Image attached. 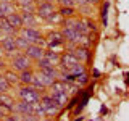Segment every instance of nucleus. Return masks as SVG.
Returning <instances> with one entry per match:
<instances>
[{
  "label": "nucleus",
  "mask_w": 129,
  "mask_h": 121,
  "mask_svg": "<svg viewBox=\"0 0 129 121\" xmlns=\"http://www.w3.org/2000/svg\"><path fill=\"white\" fill-rule=\"evenodd\" d=\"M39 102H40V105H42L44 111H45V116H53L60 110V107L53 102V99L50 97V94H48V95H42Z\"/></svg>",
  "instance_id": "f257e3e1"
},
{
  "label": "nucleus",
  "mask_w": 129,
  "mask_h": 121,
  "mask_svg": "<svg viewBox=\"0 0 129 121\" xmlns=\"http://www.w3.org/2000/svg\"><path fill=\"white\" fill-rule=\"evenodd\" d=\"M19 97H21V100H24V102H27V103H36V102L40 100L39 90H36V89L31 87V86L19 89Z\"/></svg>",
  "instance_id": "f03ea898"
},
{
  "label": "nucleus",
  "mask_w": 129,
  "mask_h": 121,
  "mask_svg": "<svg viewBox=\"0 0 129 121\" xmlns=\"http://www.w3.org/2000/svg\"><path fill=\"white\" fill-rule=\"evenodd\" d=\"M21 36L29 40V44H34V45L44 44L42 37H40V32L37 29H34V27H21Z\"/></svg>",
  "instance_id": "7ed1b4c3"
},
{
  "label": "nucleus",
  "mask_w": 129,
  "mask_h": 121,
  "mask_svg": "<svg viewBox=\"0 0 129 121\" xmlns=\"http://www.w3.org/2000/svg\"><path fill=\"white\" fill-rule=\"evenodd\" d=\"M29 66H31V60L26 55H16L13 58V62H11V68L19 73L24 70H29Z\"/></svg>",
  "instance_id": "20e7f679"
},
{
  "label": "nucleus",
  "mask_w": 129,
  "mask_h": 121,
  "mask_svg": "<svg viewBox=\"0 0 129 121\" xmlns=\"http://www.w3.org/2000/svg\"><path fill=\"white\" fill-rule=\"evenodd\" d=\"M24 52H26L24 55H26L27 58H29V60H36V62H37V60H40V58L44 56V53H45L42 47H40V45H34V44H31V45L27 47Z\"/></svg>",
  "instance_id": "39448f33"
},
{
  "label": "nucleus",
  "mask_w": 129,
  "mask_h": 121,
  "mask_svg": "<svg viewBox=\"0 0 129 121\" xmlns=\"http://www.w3.org/2000/svg\"><path fill=\"white\" fill-rule=\"evenodd\" d=\"M0 47L2 50H5L7 53H13L15 50H18L15 45V36H3L0 39Z\"/></svg>",
  "instance_id": "423d86ee"
},
{
  "label": "nucleus",
  "mask_w": 129,
  "mask_h": 121,
  "mask_svg": "<svg viewBox=\"0 0 129 121\" xmlns=\"http://www.w3.org/2000/svg\"><path fill=\"white\" fill-rule=\"evenodd\" d=\"M13 111L19 115H32V103H27L24 100H21L19 103H13Z\"/></svg>",
  "instance_id": "0eeeda50"
},
{
  "label": "nucleus",
  "mask_w": 129,
  "mask_h": 121,
  "mask_svg": "<svg viewBox=\"0 0 129 121\" xmlns=\"http://www.w3.org/2000/svg\"><path fill=\"white\" fill-rule=\"evenodd\" d=\"M61 36H63V39L68 40V42H79V40H81V34L76 32L73 27H63Z\"/></svg>",
  "instance_id": "6e6552de"
},
{
  "label": "nucleus",
  "mask_w": 129,
  "mask_h": 121,
  "mask_svg": "<svg viewBox=\"0 0 129 121\" xmlns=\"http://www.w3.org/2000/svg\"><path fill=\"white\" fill-rule=\"evenodd\" d=\"M37 13L40 18L45 19L47 16H50L52 13H53V5H52L50 2H45V3H40V5L37 7Z\"/></svg>",
  "instance_id": "1a4fd4ad"
},
{
  "label": "nucleus",
  "mask_w": 129,
  "mask_h": 121,
  "mask_svg": "<svg viewBox=\"0 0 129 121\" xmlns=\"http://www.w3.org/2000/svg\"><path fill=\"white\" fill-rule=\"evenodd\" d=\"M5 18H7L8 24H10L13 29H21V27H23V21H21V16H19V15L11 13V15H7Z\"/></svg>",
  "instance_id": "9d476101"
},
{
  "label": "nucleus",
  "mask_w": 129,
  "mask_h": 121,
  "mask_svg": "<svg viewBox=\"0 0 129 121\" xmlns=\"http://www.w3.org/2000/svg\"><path fill=\"white\" fill-rule=\"evenodd\" d=\"M0 32H3V34H7V36H15L16 34V29H13V27L8 24L5 16L0 18Z\"/></svg>",
  "instance_id": "9b49d317"
},
{
  "label": "nucleus",
  "mask_w": 129,
  "mask_h": 121,
  "mask_svg": "<svg viewBox=\"0 0 129 121\" xmlns=\"http://www.w3.org/2000/svg\"><path fill=\"white\" fill-rule=\"evenodd\" d=\"M71 53L74 55V58L78 60V62H86L89 58V52H87L86 47H78V48H74Z\"/></svg>",
  "instance_id": "f8f14e48"
},
{
  "label": "nucleus",
  "mask_w": 129,
  "mask_h": 121,
  "mask_svg": "<svg viewBox=\"0 0 129 121\" xmlns=\"http://www.w3.org/2000/svg\"><path fill=\"white\" fill-rule=\"evenodd\" d=\"M21 21H23V26H24V27H32V26H36L34 13H27V11H23V15H21Z\"/></svg>",
  "instance_id": "ddd939ff"
},
{
  "label": "nucleus",
  "mask_w": 129,
  "mask_h": 121,
  "mask_svg": "<svg viewBox=\"0 0 129 121\" xmlns=\"http://www.w3.org/2000/svg\"><path fill=\"white\" fill-rule=\"evenodd\" d=\"M36 76H37V79L40 81V84H42L44 87H50L52 82L56 81L55 78H52V76H48V74H45V73H42V71H40L39 74H36Z\"/></svg>",
  "instance_id": "4468645a"
},
{
  "label": "nucleus",
  "mask_w": 129,
  "mask_h": 121,
  "mask_svg": "<svg viewBox=\"0 0 129 121\" xmlns=\"http://www.w3.org/2000/svg\"><path fill=\"white\" fill-rule=\"evenodd\" d=\"M44 58H45L47 62H50L52 66L60 65V55L56 53V52H45V53H44Z\"/></svg>",
  "instance_id": "2eb2a0df"
},
{
  "label": "nucleus",
  "mask_w": 129,
  "mask_h": 121,
  "mask_svg": "<svg viewBox=\"0 0 129 121\" xmlns=\"http://www.w3.org/2000/svg\"><path fill=\"white\" fill-rule=\"evenodd\" d=\"M0 11H2L3 16L11 15V13H15V7L11 5L8 0H3V2H0Z\"/></svg>",
  "instance_id": "dca6fc26"
},
{
  "label": "nucleus",
  "mask_w": 129,
  "mask_h": 121,
  "mask_svg": "<svg viewBox=\"0 0 129 121\" xmlns=\"http://www.w3.org/2000/svg\"><path fill=\"white\" fill-rule=\"evenodd\" d=\"M15 45H16V48L26 50V48L29 47L31 44H29V40H27V39H24L23 36H16V37H15Z\"/></svg>",
  "instance_id": "f3484780"
},
{
  "label": "nucleus",
  "mask_w": 129,
  "mask_h": 121,
  "mask_svg": "<svg viewBox=\"0 0 129 121\" xmlns=\"http://www.w3.org/2000/svg\"><path fill=\"white\" fill-rule=\"evenodd\" d=\"M32 78H34V73H32L31 70H24V71H21V76H19V81H21L23 84H31Z\"/></svg>",
  "instance_id": "a211bd4d"
},
{
  "label": "nucleus",
  "mask_w": 129,
  "mask_h": 121,
  "mask_svg": "<svg viewBox=\"0 0 129 121\" xmlns=\"http://www.w3.org/2000/svg\"><path fill=\"white\" fill-rule=\"evenodd\" d=\"M48 42L61 44V42H63V36H61V32H52V34L48 36Z\"/></svg>",
  "instance_id": "6ab92c4d"
},
{
  "label": "nucleus",
  "mask_w": 129,
  "mask_h": 121,
  "mask_svg": "<svg viewBox=\"0 0 129 121\" xmlns=\"http://www.w3.org/2000/svg\"><path fill=\"white\" fill-rule=\"evenodd\" d=\"M8 87H10V84L5 79V76H0V94H5L8 90Z\"/></svg>",
  "instance_id": "aec40b11"
},
{
  "label": "nucleus",
  "mask_w": 129,
  "mask_h": 121,
  "mask_svg": "<svg viewBox=\"0 0 129 121\" xmlns=\"http://www.w3.org/2000/svg\"><path fill=\"white\" fill-rule=\"evenodd\" d=\"M74 81H76V84H81V86H84V84H87V74L86 73H81L79 76H76L74 78Z\"/></svg>",
  "instance_id": "412c9836"
},
{
  "label": "nucleus",
  "mask_w": 129,
  "mask_h": 121,
  "mask_svg": "<svg viewBox=\"0 0 129 121\" xmlns=\"http://www.w3.org/2000/svg\"><path fill=\"white\" fill-rule=\"evenodd\" d=\"M73 13H74L73 7H63L61 10H60L58 15H61V16H73Z\"/></svg>",
  "instance_id": "4be33fe9"
},
{
  "label": "nucleus",
  "mask_w": 129,
  "mask_h": 121,
  "mask_svg": "<svg viewBox=\"0 0 129 121\" xmlns=\"http://www.w3.org/2000/svg\"><path fill=\"white\" fill-rule=\"evenodd\" d=\"M5 79L8 81V84H11V82H15V84H16V82L19 81V79H18V76H16V74H13V73H7Z\"/></svg>",
  "instance_id": "5701e85b"
},
{
  "label": "nucleus",
  "mask_w": 129,
  "mask_h": 121,
  "mask_svg": "<svg viewBox=\"0 0 129 121\" xmlns=\"http://www.w3.org/2000/svg\"><path fill=\"white\" fill-rule=\"evenodd\" d=\"M108 3H105L103 5V10H102V21H103V24L107 26V23H108V19H107V16H108Z\"/></svg>",
  "instance_id": "b1692460"
},
{
  "label": "nucleus",
  "mask_w": 129,
  "mask_h": 121,
  "mask_svg": "<svg viewBox=\"0 0 129 121\" xmlns=\"http://www.w3.org/2000/svg\"><path fill=\"white\" fill-rule=\"evenodd\" d=\"M76 3H79V5H90V3H95L97 0H74Z\"/></svg>",
  "instance_id": "393cba45"
},
{
  "label": "nucleus",
  "mask_w": 129,
  "mask_h": 121,
  "mask_svg": "<svg viewBox=\"0 0 129 121\" xmlns=\"http://www.w3.org/2000/svg\"><path fill=\"white\" fill-rule=\"evenodd\" d=\"M16 2H18L21 7H24V5H32V3H34V0H16Z\"/></svg>",
  "instance_id": "a878e982"
},
{
  "label": "nucleus",
  "mask_w": 129,
  "mask_h": 121,
  "mask_svg": "<svg viewBox=\"0 0 129 121\" xmlns=\"http://www.w3.org/2000/svg\"><path fill=\"white\" fill-rule=\"evenodd\" d=\"M60 3H61L63 7H71L73 3H74V0H58Z\"/></svg>",
  "instance_id": "bb28decb"
},
{
  "label": "nucleus",
  "mask_w": 129,
  "mask_h": 121,
  "mask_svg": "<svg viewBox=\"0 0 129 121\" xmlns=\"http://www.w3.org/2000/svg\"><path fill=\"white\" fill-rule=\"evenodd\" d=\"M3 116H5V111H3V110H2V108H0V119H2V118H3Z\"/></svg>",
  "instance_id": "cd10ccee"
},
{
  "label": "nucleus",
  "mask_w": 129,
  "mask_h": 121,
  "mask_svg": "<svg viewBox=\"0 0 129 121\" xmlns=\"http://www.w3.org/2000/svg\"><path fill=\"white\" fill-rule=\"evenodd\" d=\"M2 68H3V63H2V62H0V70H2Z\"/></svg>",
  "instance_id": "c85d7f7f"
},
{
  "label": "nucleus",
  "mask_w": 129,
  "mask_h": 121,
  "mask_svg": "<svg viewBox=\"0 0 129 121\" xmlns=\"http://www.w3.org/2000/svg\"><path fill=\"white\" fill-rule=\"evenodd\" d=\"M0 55H2V47H0Z\"/></svg>",
  "instance_id": "c756f323"
},
{
  "label": "nucleus",
  "mask_w": 129,
  "mask_h": 121,
  "mask_svg": "<svg viewBox=\"0 0 129 121\" xmlns=\"http://www.w3.org/2000/svg\"><path fill=\"white\" fill-rule=\"evenodd\" d=\"M2 16H3V15H2V11H0V18H2Z\"/></svg>",
  "instance_id": "7c9ffc66"
},
{
  "label": "nucleus",
  "mask_w": 129,
  "mask_h": 121,
  "mask_svg": "<svg viewBox=\"0 0 129 121\" xmlns=\"http://www.w3.org/2000/svg\"><path fill=\"white\" fill-rule=\"evenodd\" d=\"M47 2H50V3H52V2H53V0H47Z\"/></svg>",
  "instance_id": "2f4dec72"
},
{
  "label": "nucleus",
  "mask_w": 129,
  "mask_h": 121,
  "mask_svg": "<svg viewBox=\"0 0 129 121\" xmlns=\"http://www.w3.org/2000/svg\"><path fill=\"white\" fill-rule=\"evenodd\" d=\"M37 121H40V119H37Z\"/></svg>",
  "instance_id": "473e14b6"
},
{
  "label": "nucleus",
  "mask_w": 129,
  "mask_h": 121,
  "mask_svg": "<svg viewBox=\"0 0 129 121\" xmlns=\"http://www.w3.org/2000/svg\"><path fill=\"white\" fill-rule=\"evenodd\" d=\"M0 121H2V119H0Z\"/></svg>",
  "instance_id": "72a5a7b5"
}]
</instances>
